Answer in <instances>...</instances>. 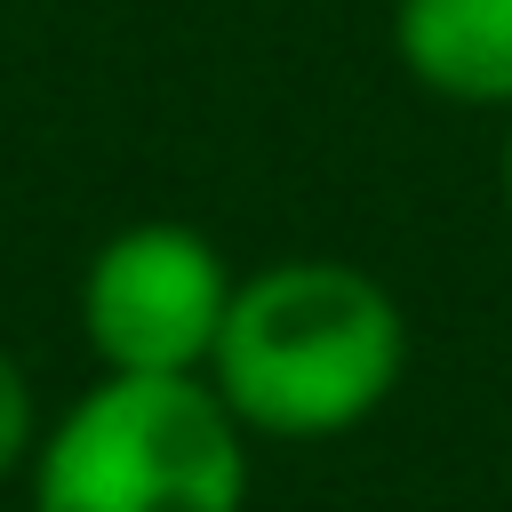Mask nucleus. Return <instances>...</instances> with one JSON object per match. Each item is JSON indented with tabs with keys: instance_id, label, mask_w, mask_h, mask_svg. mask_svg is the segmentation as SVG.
I'll return each instance as SVG.
<instances>
[{
	"instance_id": "nucleus-5",
	"label": "nucleus",
	"mask_w": 512,
	"mask_h": 512,
	"mask_svg": "<svg viewBox=\"0 0 512 512\" xmlns=\"http://www.w3.org/2000/svg\"><path fill=\"white\" fill-rule=\"evenodd\" d=\"M32 440H40V400H32V376L24 360L0 344V488L32 464Z\"/></svg>"
},
{
	"instance_id": "nucleus-3",
	"label": "nucleus",
	"mask_w": 512,
	"mask_h": 512,
	"mask_svg": "<svg viewBox=\"0 0 512 512\" xmlns=\"http://www.w3.org/2000/svg\"><path fill=\"white\" fill-rule=\"evenodd\" d=\"M232 312V264L176 216L120 224L80 272V336L104 376H208Z\"/></svg>"
},
{
	"instance_id": "nucleus-2",
	"label": "nucleus",
	"mask_w": 512,
	"mask_h": 512,
	"mask_svg": "<svg viewBox=\"0 0 512 512\" xmlns=\"http://www.w3.org/2000/svg\"><path fill=\"white\" fill-rule=\"evenodd\" d=\"M248 432L208 376H96L40 424L32 512H248Z\"/></svg>"
},
{
	"instance_id": "nucleus-1",
	"label": "nucleus",
	"mask_w": 512,
	"mask_h": 512,
	"mask_svg": "<svg viewBox=\"0 0 512 512\" xmlns=\"http://www.w3.org/2000/svg\"><path fill=\"white\" fill-rule=\"evenodd\" d=\"M400 376L408 312L368 264L280 256L232 280L208 384L248 440H344L400 392Z\"/></svg>"
},
{
	"instance_id": "nucleus-6",
	"label": "nucleus",
	"mask_w": 512,
	"mask_h": 512,
	"mask_svg": "<svg viewBox=\"0 0 512 512\" xmlns=\"http://www.w3.org/2000/svg\"><path fill=\"white\" fill-rule=\"evenodd\" d=\"M504 224H512V136H504Z\"/></svg>"
},
{
	"instance_id": "nucleus-4",
	"label": "nucleus",
	"mask_w": 512,
	"mask_h": 512,
	"mask_svg": "<svg viewBox=\"0 0 512 512\" xmlns=\"http://www.w3.org/2000/svg\"><path fill=\"white\" fill-rule=\"evenodd\" d=\"M400 72L464 112H512V0H392Z\"/></svg>"
}]
</instances>
